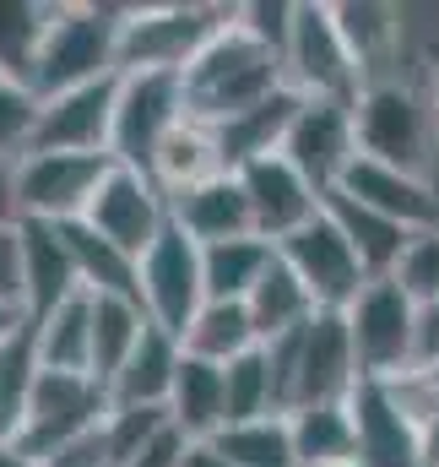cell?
Segmentation results:
<instances>
[{
  "label": "cell",
  "mask_w": 439,
  "mask_h": 467,
  "mask_svg": "<svg viewBox=\"0 0 439 467\" xmlns=\"http://www.w3.org/2000/svg\"><path fill=\"white\" fill-rule=\"evenodd\" d=\"M179 82H185V109H190V119L207 125V130H218L228 119L250 115L255 104H266L271 93H282L288 88V71H282V55L271 44H260L239 22V11H233L228 27L185 66Z\"/></svg>",
  "instance_id": "6da1fadb"
},
{
  "label": "cell",
  "mask_w": 439,
  "mask_h": 467,
  "mask_svg": "<svg viewBox=\"0 0 439 467\" xmlns=\"http://www.w3.org/2000/svg\"><path fill=\"white\" fill-rule=\"evenodd\" d=\"M271 380H277V413H299L315 402H347L358 386V353L347 332V310H315L310 327H299L282 343H266Z\"/></svg>",
  "instance_id": "7a4b0ae2"
},
{
  "label": "cell",
  "mask_w": 439,
  "mask_h": 467,
  "mask_svg": "<svg viewBox=\"0 0 439 467\" xmlns=\"http://www.w3.org/2000/svg\"><path fill=\"white\" fill-rule=\"evenodd\" d=\"M352 119H358V152L363 158L429 180V169L439 163V119L424 82H402V77L369 82Z\"/></svg>",
  "instance_id": "3957f363"
},
{
  "label": "cell",
  "mask_w": 439,
  "mask_h": 467,
  "mask_svg": "<svg viewBox=\"0 0 439 467\" xmlns=\"http://www.w3.org/2000/svg\"><path fill=\"white\" fill-rule=\"evenodd\" d=\"M119 11L125 5H55L27 77L38 99L119 77Z\"/></svg>",
  "instance_id": "277c9868"
},
{
  "label": "cell",
  "mask_w": 439,
  "mask_h": 467,
  "mask_svg": "<svg viewBox=\"0 0 439 467\" xmlns=\"http://www.w3.org/2000/svg\"><path fill=\"white\" fill-rule=\"evenodd\" d=\"M233 5H201V0H174V5H125L119 11V71H174L185 66L228 27Z\"/></svg>",
  "instance_id": "5b68a950"
},
{
  "label": "cell",
  "mask_w": 439,
  "mask_h": 467,
  "mask_svg": "<svg viewBox=\"0 0 439 467\" xmlns=\"http://www.w3.org/2000/svg\"><path fill=\"white\" fill-rule=\"evenodd\" d=\"M190 119L185 109V82L174 71H119V115H114V147L109 158L125 169L152 174L158 152L168 136Z\"/></svg>",
  "instance_id": "8992f818"
},
{
  "label": "cell",
  "mask_w": 439,
  "mask_h": 467,
  "mask_svg": "<svg viewBox=\"0 0 439 467\" xmlns=\"http://www.w3.org/2000/svg\"><path fill=\"white\" fill-rule=\"evenodd\" d=\"M347 332L358 353V380H396L413 369L418 353V305L396 277H374L347 305Z\"/></svg>",
  "instance_id": "52a82bcc"
},
{
  "label": "cell",
  "mask_w": 439,
  "mask_h": 467,
  "mask_svg": "<svg viewBox=\"0 0 439 467\" xmlns=\"http://www.w3.org/2000/svg\"><path fill=\"white\" fill-rule=\"evenodd\" d=\"M109 419V386L93 380V375H60V369H38V386L27 397V419H22V435L16 446L44 462L55 457L60 446L104 430Z\"/></svg>",
  "instance_id": "ba28073f"
},
{
  "label": "cell",
  "mask_w": 439,
  "mask_h": 467,
  "mask_svg": "<svg viewBox=\"0 0 439 467\" xmlns=\"http://www.w3.org/2000/svg\"><path fill=\"white\" fill-rule=\"evenodd\" d=\"M282 71H288L293 93L326 99V104H347V109H358V99L369 88L363 71H358V60L342 44V27H336L331 5H299L293 11V38H288Z\"/></svg>",
  "instance_id": "9c48e42d"
},
{
  "label": "cell",
  "mask_w": 439,
  "mask_h": 467,
  "mask_svg": "<svg viewBox=\"0 0 439 467\" xmlns=\"http://www.w3.org/2000/svg\"><path fill=\"white\" fill-rule=\"evenodd\" d=\"M114 158L93 152H27L16 163V207L33 223H82Z\"/></svg>",
  "instance_id": "30bf717a"
},
{
  "label": "cell",
  "mask_w": 439,
  "mask_h": 467,
  "mask_svg": "<svg viewBox=\"0 0 439 467\" xmlns=\"http://www.w3.org/2000/svg\"><path fill=\"white\" fill-rule=\"evenodd\" d=\"M207 305V261H201V244L179 223H168L163 239L141 255V310L152 316V327L185 337L190 321L201 316Z\"/></svg>",
  "instance_id": "8fae6325"
},
{
  "label": "cell",
  "mask_w": 439,
  "mask_h": 467,
  "mask_svg": "<svg viewBox=\"0 0 439 467\" xmlns=\"http://www.w3.org/2000/svg\"><path fill=\"white\" fill-rule=\"evenodd\" d=\"M82 223H93L109 244H119L125 255L141 261V255L163 239V229L174 223V207H168V196H163V185H158L152 174L114 163Z\"/></svg>",
  "instance_id": "7c38bea8"
},
{
  "label": "cell",
  "mask_w": 439,
  "mask_h": 467,
  "mask_svg": "<svg viewBox=\"0 0 439 467\" xmlns=\"http://www.w3.org/2000/svg\"><path fill=\"white\" fill-rule=\"evenodd\" d=\"M277 255L299 272V283L310 288L315 310H347V305L374 283V277L363 272V261H358L352 239L336 229V218H331V213H321L315 223H304L293 239H282V244H277Z\"/></svg>",
  "instance_id": "4fadbf2b"
},
{
  "label": "cell",
  "mask_w": 439,
  "mask_h": 467,
  "mask_svg": "<svg viewBox=\"0 0 439 467\" xmlns=\"http://www.w3.org/2000/svg\"><path fill=\"white\" fill-rule=\"evenodd\" d=\"M282 158L321 196H331L347 180V169L358 163V119H352V109L347 104H326V99H304V109H299L293 130H288Z\"/></svg>",
  "instance_id": "5bb4252c"
},
{
  "label": "cell",
  "mask_w": 439,
  "mask_h": 467,
  "mask_svg": "<svg viewBox=\"0 0 439 467\" xmlns=\"http://www.w3.org/2000/svg\"><path fill=\"white\" fill-rule=\"evenodd\" d=\"M239 185H244V196H250V218H255V234H260L266 244L293 239L304 223H315V218L326 213V196H321L282 152L244 163V169H239Z\"/></svg>",
  "instance_id": "9a60e30c"
},
{
  "label": "cell",
  "mask_w": 439,
  "mask_h": 467,
  "mask_svg": "<svg viewBox=\"0 0 439 467\" xmlns=\"http://www.w3.org/2000/svg\"><path fill=\"white\" fill-rule=\"evenodd\" d=\"M114 115H119V77L55 93V99H44L33 152H93V158H109Z\"/></svg>",
  "instance_id": "2e32d148"
},
{
  "label": "cell",
  "mask_w": 439,
  "mask_h": 467,
  "mask_svg": "<svg viewBox=\"0 0 439 467\" xmlns=\"http://www.w3.org/2000/svg\"><path fill=\"white\" fill-rule=\"evenodd\" d=\"M347 413L358 430V467H424V435L385 380H358Z\"/></svg>",
  "instance_id": "e0dca14e"
},
{
  "label": "cell",
  "mask_w": 439,
  "mask_h": 467,
  "mask_svg": "<svg viewBox=\"0 0 439 467\" xmlns=\"http://www.w3.org/2000/svg\"><path fill=\"white\" fill-rule=\"evenodd\" d=\"M336 191H347L352 202L374 207L380 218H391V223H402V229H413V234L439 229V185L424 180V174H402V169L374 163V158L358 152V163L347 169V180Z\"/></svg>",
  "instance_id": "ac0fdd59"
},
{
  "label": "cell",
  "mask_w": 439,
  "mask_h": 467,
  "mask_svg": "<svg viewBox=\"0 0 439 467\" xmlns=\"http://www.w3.org/2000/svg\"><path fill=\"white\" fill-rule=\"evenodd\" d=\"M22 316L27 321H44L49 310H60L71 294H82L77 283V261L66 250V234L60 223H33L22 218Z\"/></svg>",
  "instance_id": "d6986e66"
},
{
  "label": "cell",
  "mask_w": 439,
  "mask_h": 467,
  "mask_svg": "<svg viewBox=\"0 0 439 467\" xmlns=\"http://www.w3.org/2000/svg\"><path fill=\"white\" fill-rule=\"evenodd\" d=\"M347 55L358 60L363 82H391L402 77V11L380 5V0H342L331 5Z\"/></svg>",
  "instance_id": "ffe728a7"
},
{
  "label": "cell",
  "mask_w": 439,
  "mask_h": 467,
  "mask_svg": "<svg viewBox=\"0 0 439 467\" xmlns=\"http://www.w3.org/2000/svg\"><path fill=\"white\" fill-rule=\"evenodd\" d=\"M168 207H174V223L190 234L201 250H207V244H228V239L255 234L250 196H244L239 174H218V180H207V185H196V191L174 196Z\"/></svg>",
  "instance_id": "44dd1931"
},
{
  "label": "cell",
  "mask_w": 439,
  "mask_h": 467,
  "mask_svg": "<svg viewBox=\"0 0 439 467\" xmlns=\"http://www.w3.org/2000/svg\"><path fill=\"white\" fill-rule=\"evenodd\" d=\"M185 364V343L163 327L141 337V348L125 358V369L109 380V408H168L174 375Z\"/></svg>",
  "instance_id": "7402d4cb"
},
{
  "label": "cell",
  "mask_w": 439,
  "mask_h": 467,
  "mask_svg": "<svg viewBox=\"0 0 439 467\" xmlns=\"http://www.w3.org/2000/svg\"><path fill=\"white\" fill-rule=\"evenodd\" d=\"M299 109H304V93L282 88V93H271L266 104H255L250 115L218 125L212 136H218V152H222V163H228V174H239V169L255 163V158L282 152V147H288V130H293V119H299Z\"/></svg>",
  "instance_id": "603a6c76"
},
{
  "label": "cell",
  "mask_w": 439,
  "mask_h": 467,
  "mask_svg": "<svg viewBox=\"0 0 439 467\" xmlns=\"http://www.w3.org/2000/svg\"><path fill=\"white\" fill-rule=\"evenodd\" d=\"M168 419L190 441H218L222 430H228V375H222V364H207V358L185 353V364L174 375Z\"/></svg>",
  "instance_id": "cb8c5ba5"
},
{
  "label": "cell",
  "mask_w": 439,
  "mask_h": 467,
  "mask_svg": "<svg viewBox=\"0 0 439 467\" xmlns=\"http://www.w3.org/2000/svg\"><path fill=\"white\" fill-rule=\"evenodd\" d=\"M33 327V348L38 369H60V375H93V294H71L60 310H49Z\"/></svg>",
  "instance_id": "d4e9b609"
},
{
  "label": "cell",
  "mask_w": 439,
  "mask_h": 467,
  "mask_svg": "<svg viewBox=\"0 0 439 467\" xmlns=\"http://www.w3.org/2000/svg\"><path fill=\"white\" fill-rule=\"evenodd\" d=\"M326 213L336 218V229L352 239V250H358V261H363L369 277H396V266H402V255H407V244H413V229L380 218L374 207L352 202L347 191H331Z\"/></svg>",
  "instance_id": "484cf974"
},
{
  "label": "cell",
  "mask_w": 439,
  "mask_h": 467,
  "mask_svg": "<svg viewBox=\"0 0 439 467\" xmlns=\"http://www.w3.org/2000/svg\"><path fill=\"white\" fill-rule=\"evenodd\" d=\"M244 310H250V321H255L260 348H266V343H282V337H293L299 327L315 321V299H310V288L299 283V272H293L282 255L266 266V277L255 283V294L244 299Z\"/></svg>",
  "instance_id": "4316f807"
},
{
  "label": "cell",
  "mask_w": 439,
  "mask_h": 467,
  "mask_svg": "<svg viewBox=\"0 0 439 467\" xmlns=\"http://www.w3.org/2000/svg\"><path fill=\"white\" fill-rule=\"evenodd\" d=\"M66 250L77 261V283L87 294H114V299H141V261L109 244L93 223H60Z\"/></svg>",
  "instance_id": "83f0119b"
},
{
  "label": "cell",
  "mask_w": 439,
  "mask_h": 467,
  "mask_svg": "<svg viewBox=\"0 0 439 467\" xmlns=\"http://www.w3.org/2000/svg\"><path fill=\"white\" fill-rule=\"evenodd\" d=\"M293 424V446H299V467H358V430L347 402H315L288 413Z\"/></svg>",
  "instance_id": "f1b7e54d"
},
{
  "label": "cell",
  "mask_w": 439,
  "mask_h": 467,
  "mask_svg": "<svg viewBox=\"0 0 439 467\" xmlns=\"http://www.w3.org/2000/svg\"><path fill=\"white\" fill-rule=\"evenodd\" d=\"M152 332V316L141 310V299H114L93 294V380L109 386L125 369V358L141 348V337Z\"/></svg>",
  "instance_id": "f546056e"
},
{
  "label": "cell",
  "mask_w": 439,
  "mask_h": 467,
  "mask_svg": "<svg viewBox=\"0 0 439 467\" xmlns=\"http://www.w3.org/2000/svg\"><path fill=\"white\" fill-rule=\"evenodd\" d=\"M218 174H228V163H222V152H218V136L207 125H196V119H185L168 136V147L158 152V163H152V180L163 185L168 202L185 196V191H196V185H207V180H218Z\"/></svg>",
  "instance_id": "4dcf8cb0"
},
{
  "label": "cell",
  "mask_w": 439,
  "mask_h": 467,
  "mask_svg": "<svg viewBox=\"0 0 439 467\" xmlns=\"http://www.w3.org/2000/svg\"><path fill=\"white\" fill-rule=\"evenodd\" d=\"M179 343H185L190 358H207V364H222V369H228L233 358H244L250 348H260L250 310L233 305V299H207L201 316L190 321V332H185Z\"/></svg>",
  "instance_id": "1f68e13d"
},
{
  "label": "cell",
  "mask_w": 439,
  "mask_h": 467,
  "mask_svg": "<svg viewBox=\"0 0 439 467\" xmlns=\"http://www.w3.org/2000/svg\"><path fill=\"white\" fill-rule=\"evenodd\" d=\"M201 261H207V299L244 305L255 294V283L266 277V266L277 261V244H266L260 234H244V239H228V244H207Z\"/></svg>",
  "instance_id": "d6a6232c"
},
{
  "label": "cell",
  "mask_w": 439,
  "mask_h": 467,
  "mask_svg": "<svg viewBox=\"0 0 439 467\" xmlns=\"http://www.w3.org/2000/svg\"><path fill=\"white\" fill-rule=\"evenodd\" d=\"M218 451L228 457V467H299L288 413H271L255 424H228L218 435Z\"/></svg>",
  "instance_id": "836d02e7"
},
{
  "label": "cell",
  "mask_w": 439,
  "mask_h": 467,
  "mask_svg": "<svg viewBox=\"0 0 439 467\" xmlns=\"http://www.w3.org/2000/svg\"><path fill=\"white\" fill-rule=\"evenodd\" d=\"M49 16L55 5H38V0H0V71L11 77H33V60H38V44L49 33Z\"/></svg>",
  "instance_id": "e575fe53"
},
{
  "label": "cell",
  "mask_w": 439,
  "mask_h": 467,
  "mask_svg": "<svg viewBox=\"0 0 439 467\" xmlns=\"http://www.w3.org/2000/svg\"><path fill=\"white\" fill-rule=\"evenodd\" d=\"M222 375H228V424H255V419L277 413V380H271V353L266 348H250Z\"/></svg>",
  "instance_id": "d590c367"
},
{
  "label": "cell",
  "mask_w": 439,
  "mask_h": 467,
  "mask_svg": "<svg viewBox=\"0 0 439 467\" xmlns=\"http://www.w3.org/2000/svg\"><path fill=\"white\" fill-rule=\"evenodd\" d=\"M38 115H44V99L33 93V82L0 71V163H22L33 152Z\"/></svg>",
  "instance_id": "8d00e7d4"
},
{
  "label": "cell",
  "mask_w": 439,
  "mask_h": 467,
  "mask_svg": "<svg viewBox=\"0 0 439 467\" xmlns=\"http://www.w3.org/2000/svg\"><path fill=\"white\" fill-rule=\"evenodd\" d=\"M396 283L407 288V299L424 310V305H439V229L413 234L402 266H396Z\"/></svg>",
  "instance_id": "74e56055"
},
{
  "label": "cell",
  "mask_w": 439,
  "mask_h": 467,
  "mask_svg": "<svg viewBox=\"0 0 439 467\" xmlns=\"http://www.w3.org/2000/svg\"><path fill=\"white\" fill-rule=\"evenodd\" d=\"M0 310L22 316V234H0Z\"/></svg>",
  "instance_id": "f35d334b"
},
{
  "label": "cell",
  "mask_w": 439,
  "mask_h": 467,
  "mask_svg": "<svg viewBox=\"0 0 439 467\" xmlns=\"http://www.w3.org/2000/svg\"><path fill=\"white\" fill-rule=\"evenodd\" d=\"M413 369H434L439 375V305L418 310V353H413Z\"/></svg>",
  "instance_id": "ab89813d"
},
{
  "label": "cell",
  "mask_w": 439,
  "mask_h": 467,
  "mask_svg": "<svg viewBox=\"0 0 439 467\" xmlns=\"http://www.w3.org/2000/svg\"><path fill=\"white\" fill-rule=\"evenodd\" d=\"M22 223V207H16V163H0V234Z\"/></svg>",
  "instance_id": "60d3db41"
},
{
  "label": "cell",
  "mask_w": 439,
  "mask_h": 467,
  "mask_svg": "<svg viewBox=\"0 0 439 467\" xmlns=\"http://www.w3.org/2000/svg\"><path fill=\"white\" fill-rule=\"evenodd\" d=\"M179 467H228V457L218 451V441H190L185 457H179Z\"/></svg>",
  "instance_id": "b9f144b4"
},
{
  "label": "cell",
  "mask_w": 439,
  "mask_h": 467,
  "mask_svg": "<svg viewBox=\"0 0 439 467\" xmlns=\"http://www.w3.org/2000/svg\"><path fill=\"white\" fill-rule=\"evenodd\" d=\"M424 88L434 99V119H439V38H429V49H424Z\"/></svg>",
  "instance_id": "7bdbcfd3"
},
{
  "label": "cell",
  "mask_w": 439,
  "mask_h": 467,
  "mask_svg": "<svg viewBox=\"0 0 439 467\" xmlns=\"http://www.w3.org/2000/svg\"><path fill=\"white\" fill-rule=\"evenodd\" d=\"M0 467H38V462H33L16 441H0Z\"/></svg>",
  "instance_id": "ee69618b"
},
{
  "label": "cell",
  "mask_w": 439,
  "mask_h": 467,
  "mask_svg": "<svg viewBox=\"0 0 439 467\" xmlns=\"http://www.w3.org/2000/svg\"><path fill=\"white\" fill-rule=\"evenodd\" d=\"M22 327H27V316H16V310H0V348H5V343L22 332Z\"/></svg>",
  "instance_id": "f6af8a7d"
}]
</instances>
